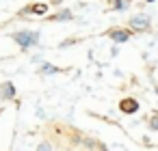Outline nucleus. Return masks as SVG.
I'll use <instances>...</instances> for the list:
<instances>
[{"instance_id":"nucleus-9","label":"nucleus","mask_w":158,"mask_h":151,"mask_svg":"<svg viewBox=\"0 0 158 151\" xmlns=\"http://www.w3.org/2000/svg\"><path fill=\"white\" fill-rule=\"evenodd\" d=\"M149 125H152V127H154V129H158V117H154V119H152V121H149Z\"/></svg>"},{"instance_id":"nucleus-10","label":"nucleus","mask_w":158,"mask_h":151,"mask_svg":"<svg viewBox=\"0 0 158 151\" xmlns=\"http://www.w3.org/2000/svg\"><path fill=\"white\" fill-rule=\"evenodd\" d=\"M115 7H117V9H123V7H126V2H121V0H117V2H115Z\"/></svg>"},{"instance_id":"nucleus-3","label":"nucleus","mask_w":158,"mask_h":151,"mask_svg":"<svg viewBox=\"0 0 158 151\" xmlns=\"http://www.w3.org/2000/svg\"><path fill=\"white\" fill-rule=\"evenodd\" d=\"M119 108H121L123 112L132 114V112H136V110H139V101H134V99H123V101L119 104Z\"/></svg>"},{"instance_id":"nucleus-11","label":"nucleus","mask_w":158,"mask_h":151,"mask_svg":"<svg viewBox=\"0 0 158 151\" xmlns=\"http://www.w3.org/2000/svg\"><path fill=\"white\" fill-rule=\"evenodd\" d=\"M149 2H152V0H149Z\"/></svg>"},{"instance_id":"nucleus-7","label":"nucleus","mask_w":158,"mask_h":151,"mask_svg":"<svg viewBox=\"0 0 158 151\" xmlns=\"http://www.w3.org/2000/svg\"><path fill=\"white\" fill-rule=\"evenodd\" d=\"M41 71H44V74H56V71H59V67H54V65H48V63H46V65L41 67Z\"/></svg>"},{"instance_id":"nucleus-2","label":"nucleus","mask_w":158,"mask_h":151,"mask_svg":"<svg viewBox=\"0 0 158 151\" xmlns=\"http://www.w3.org/2000/svg\"><path fill=\"white\" fill-rule=\"evenodd\" d=\"M130 26L136 28V30H145V28L149 26V18H147V15H136V18H132Z\"/></svg>"},{"instance_id":"nucleus-8","label":"nucleus","mask_w":158,"mask_h":151,"mask_svg":"<svg viewBox=\"0 0 158 151\" xmlns=\"http://www.w3.org/2000/svg\"><path fill=\"white\" fill-rule=\"evenodd\" d=\"M54 20H72V13H69V11H63V13L54 15Z\"/></svg>"},{"instance_id":"nucleus-4","label":"nucleus","mask_w":158,"mask_h":151,"mask_svg":"<svg viewBox=\"0 0 158 151\" xmlns=\"http://www.w3.org/2000/svg\"><path fill=\"white\" fill-rule=\"evenodd\" d=\"M13 95H15V89H13L11 82H5L2 86H0V97H2V99H11Z\"/></svg>"},{"instance_id":"nucleus-1","label":"nucleus","mask_w":158,"mask_h":151,"mask_svg":"<svg viewBox=\"0 0 158 151\" xmlns=\"http://www.w3.org/2000/svg\"><path fill=\"white\" fill-rule=\"evenodd\" d=\"M13 37H15V41L20 43V48H28V46H33V43H37V41H39V33H31V30L15 33Z\"/></svg>"},{"instance_id":"nucleus-6","label":"nucleus","mask_w":158,"mask_h":151,"mask_svg":"<svg viewBox=\"0 0 158 151\" xmlns=\"http://www.w3.org/2000/svg\"><path fill=\"white\" fill-rule=\"evenodd\" d=\"M46 9H48L46 5H35V7H31V11H33V13H39V15H44Z\"/></svg>"},{"instance_id":"nucleus-5","label":"nucleus","mask_w":158,"mask_h":151,"mask_svg":"<svg viewBox=\"0 0 158 151\" xmlns=\"http://www.w3.org/2000/svg\"><path fill=\"white\" fill-rule=\"evenodd\" d=\"M108 37H110L113 41H128L130 33H126V30H119V28H115V30H110V33H108Z\"/></svg>"}]
</instances>
